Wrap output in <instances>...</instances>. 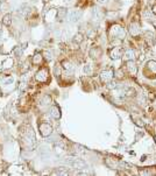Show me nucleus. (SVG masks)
Instances as JSON below:
<instances>
[{"mask_svg": "<svg viewBox=\"0 0 156 176\" xmlns=\"http://www.w3.org/2000/svg\"><path fill=\"white\" fill-rule=\"evenodd\" d=\"M108 34L112 39H119V40H122L126 39V35H127V32L124 27H121L120 25L115 23V25H112L110 29H108Z\"/></svg>", "mask_w": 156, "mask_h": 176, "instance_id": "obj_1", "label": "nucleus"}, {"mask_svg": "<svg viewBox=\"0 0 156 176\" xmlns=\"http://www.w3.org/2000/svg\"><path fill=\"white\" fill-rule=\"evenodd\" d=\"M35 79L39 83H48L49 82V70L48 68H41L35 74Z\"/></svg>", "mask_w": 156, "mask_h": 176, "instance_id": "obj_2", "label": "nucleus"}, {"mask_svg": "<svg viewBox=\"0 0 156 176\" xmlns=\"http://www.w3.org/2000/svg\"><path fill=\"white\" fill-rule=\"evenodd\" d=\"M100 81H101V83H104V84H107V83H110L114 77V71L113 69H105V70H103L100 72Z\"/></svg>", "mask_w": 156, "mask_h": 176, "instance_id": "obj_3", "label": "nucleus"}, {"mask_svg": "<svg viewBox=\"0 0 156 176\" xmlns=\"http://www.w3.org/2000/svg\"><path fill=\"white\" fill-rule=\"evenodd\" d=\"M125 65H126V71L129 74V76L135 77L136 74H137V65H136V63L134 61H126Z\"/></svg>", "mask_w": 156, "mask_h": 176, "instance_id": "obj_4", "label": "nucleus"}, {"mask_svg": "<svg viewBox=\"0 0 156 176\" xmlns=\"http://www.w3.org/2000/svg\"><path fill=\"white\" fill-rule=\"evenodd\" d=\"M39 129H40V133L42 136H48L53 132V127L48 123H41L39 125Z\"/></svg>", "mask_w": 156, "mask_h": 176, "instance_id": "obj_5", "label": "nucleus"}, {"mask_svg": "<svg viewBox=\"0 0 156 176\" xmlns=\"http://www.w3.org/2000/svg\"><path fill=\"white\" fill-rule=\"evenodd\" d=\"M128 30H129V34L133 37H136V36L140 35V33H141V26H140V23L137 21H134L131 23Z\"/></svg>", "mask_w": 156, "mask_h": 176, "instance_id": "obj_6", "label": "nucleus"}, {"mask_svg": "<svg viewBox=\"0 0 156 176\" xmlns=\"http://www.w3.org/2000/svg\"><path fill=\"white\" fill-rule=\"evenodd\" d=\"M122 54H124V50L121 49V47H113L108 53V55L112 60H119L120 57H122Z\"/></svg>", "mask_w": 156, "mask_h": 176, "instance_id": "obj_7", "label": "nucleus"}, {"mask_svg": "<svg viewBox=\"0 0 156 176\" xmlns=\"http://www.w3.org/2000/svg\"><path fill=\"white\" fill-rule=\"evenodd\" d=\"M122 57H124L125 62H126V61H134L135 58H136V51H135L133 48H127V49L124 51Z\"/></svg>", "mask_w": 156, "mask_h": 176, "instance_id": "obj_8", "label": "nucleus"}, {"mask_svg": "<svg viewBox=\"0 0 156 176\" xmlns=\"http://www.w3.org/2000/svg\"><path fill=\"white\" fill-rule=\"evenodd\" d=\"M80 15H82V11H79V9H72L70 12H68L66 18H68L69 21L73 22V21H77L78 19L80 18Z\"/></svg>", "mask_w": 156, "mask_h": 176, "instance_id": "obj_9", "label": "nucleus"}, {"mask_svg": "<svg viewBox=\"0 0 156 176\" xmlns=\"http://www.w3.org/2000/svg\"><path fill=\"white\" fill-rule=\"evenodd\" d=\"M89 55H90V57L93 58V60H98V58H100L101 55H103V49H101L100 47H93V48H91L90 51H89Z\"/></svg>", "mask_w": 156, "mask_h": 176, "instance_id": "obj_10", "label": "nucleus"}, {"mask_svg": "<svg viewBox=\"0 0 156 176\" xmlns=\"http://www.w3.org/2000/svg\"><path fill=\"white\" fill-rule=\"evenodd\" d=\"M42 62H43L42 53H36L35 55L32 57V64H34V65H41Z\"/></svg>", "mask_w": 156, "mask_h": 176, "instance_id": "obj_11", "label": "nucleus"}, {"mask_svg": "<svg viewBox=\"0 0 156 176\" xmlns=\"http://www.w3.org/2000/svg\"><path fill=\"white\" fill-rule=\"evenodd\" d=\"M146 70L150 72V75H156V62L155 61H149L146 64Z\"/></svg>", "mask_w": 156, "mask_h": 176, "instance_id": "obj_12", "label": "nucleus"}, {"mask_svg": "<svg viewBox=\"0 0 156 176\" xmlns=\"http://www.w3.org/2000/svg\"><path fill=\"white\" fill-rule=\"evenodd\" d=\"M50 114H51V117H53L54 119H59V118H61V110H59V107L56 105L51 106Z\"/></svg>", "mask_w": 156, "mask_h": 176, "instance_id": "obj_13", "label": "nucleus"}, {"mask_svg": "<svg viewBox=\"0 0 156 176\" xmlns=\"http://www.w3.org/2000/svg\"><path fill=\"white\" fill-rule=\"evenodd\" d=\"M61 64H62V67H63L66 71H73L75 70V64L72 63L71 61H69V60H64Z\"/></svg>", "mask_w": 156, "mask_h": 176, "instance_id": "obj_14", "label": "nucleus"}, {"mask_svg": "<svg viewBox=\"0 0 156 176\" xmlns=\"http://www.w3.org/2000/svg\"><path fill=\"white\" fill-rule=\"evenodd\" d=\"M72 41H73V43H76V44H80V43H83V41H84V35H83L82 33H77V34L73 35Z\"/></svg>", "mask_w": 156, "mask_h": 176, "instance_id": "obj_15", "label": "nucleus"}, {"mask_svg": "<svg viewBox=\"0 0 156 176\" xmlns=\"http://www.w3.org/2000/svg\"><path fill=\"white\" fill-rule=\"evenodd\" d=\"M30 65H32V62H30L29 60H26V61L21 64V72L22 74H26V72L30 69Z\"/></svg>", "mask_w": 156, "mask_h": 176, "instance_id": "obj_16", "label": "nucleus"}, {"mask_svg": "<svg viewBox=\"0 0 156 176\" xmlns=\"http://www.w3.org/2000/svg\"><path fill=\"white\" fill-rule=\"evenodd\" d=\"M2 25H4V26H7V27H9V26L12 25V15L11 14L4 15V18H2Z\"/></svg>", "mask_w": 156, "mask_h": 176, "instance_id": "obj_17", "label": "nucleus"}, {"mask_svg": "<svg viewBox=\"0 0 156 176\" xmlns=\"http://www.w3.org/2000/svg\"><path fill=\"white\" fill-rule=\"evenodd\" d=\"M66 15H68V11H66V9H64V8L58 9V12H57V18H58L59 20H63L64 18H66Z\"/></svg>", "mask_w": 156, "mask_h": 176, "instance_id": "obj_18", "label": "nucleus"}, {"mask_svg": "<svg viewBox=\"0 0 156 176\" xmlns=\"http://www.w3.org/2000/svg\"><path fill=\"white\" fill-rule=\"evenodd\" d=\"M41 102H42L43 105H50L51 104V97H50L49 95H44L41 99Z\"/></svg>", "mask_w": 156, "mask_h": 176, "instance_id": "obj_19", "label": "nucleus"}, {"mask_svg": "<svg viewBox=\"0 0 156 176\" xmlns=\"http://www.w3.org/2000/svg\"><path fill=\"white\" fill-rule=\"evenodd\" d=\"M84 70H85V72L87 74V75H92L93 74V65L92 64H86L85 68H84Z\"/></svg>", "mask_w": 156, "mask_h": 176, "instance_id": "obj_20", "label": "nucleus"}, {"mask_svg": "<svg viewBox=\"0 0 156 176\" xmlns=\"http://www.w3.org/2000/svg\"><path fill=\"white\" fill-rule=\"evenodd\" d=\"M96 36H97V32L94 30V29H90L89 32H87V37L89 39H96Z\"/></svg>", "mask_w": 156, "mask_h": 176, "instance_id": "obj_21", "label": "nucleus"}, {"mask_svg": "<svg viewBox=\"0 0 156 176\" xmlns=\"http://www.w3.org/2000/svg\"><path fill=\"white\" fill-rule=\"evenodd\" d=\"M61 64H57L56 68H55V74H56V76H59L61 75Z\"/></svg>", "mask_w": 156, "mask_h": 176, "instance_id": "obj_22", "label": "nucleus"}, {"mask_svg": "<svg viewBox=\"0 0 156 176\" xmlns=\"http://www.w3.org/2000/svg\"><path fill=\"white\" fill-rule=\"evenodd\" d=\"M151 13L156 15V4H154V5L151 6Z\"/></svg>", "mask_w": 156, "mask_h": 176, "instance_id": "obj_23", "label": "nucleus"}, {"mask_svg": "<svg viewBox=\"0 0 156 176\" xmlns=\"http://www.w3.org/2000/svg\"><path fill=\"white\" fill-rule=\"evenodd\" d=\"M100 4H105V2H107V0H98Z\"/></svg>", "mask_w": 156, "mask_h": 176, "instance_id": "obj_24", "label": "nucleus"}, {"mask_svg": "<svg viewBox=\"0 0 156 176\" xmlns=\"http://www.w3.org/2000/svg\"><path fill=\"white\" fill-rule=\"evenodd\" d=\"M154 26H155V28H156V21L154 22Z\"/></svg>", "mask_w": 156, "mask_h": 176, "instance_id": "obj_25", "label": "nucleus"}, {"mask_svg": "<svg viewBox=\"0 0 156 176\" xmlns=\"http://www.w3.org/2000/svg\"><path fill=\"white\" fill-rule=\"evenodd\" d=\"M44 1H49V0H44Z\"/></svg>", "mask_w": 156, "mask_h": 176, "instance_id": "obj_26", "label": "nucleus"}]
</instances>
